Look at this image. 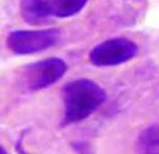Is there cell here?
<instances>
[{
  "label": "cell",
  "instance_id": "5b68a950",
  "mask_svg": "<svg viewBox=\"0 0 159 154\" xmlns=\"http://www.w3.org/2000/svg\"><path fill=\"white\" fill-rule=\"evenodd\" d=\"M46 8L49 17H71L84 8L88 0H41Z\"/></svg>",
  "mask_w": 159,
  "mask_h": 154
},
{
  "label": "cell",
  "instance_id": "3957f363",
  "mask_svg": "<svg viewBox=\"0 0 159 154\" xmlns=\"http://www.w3.org/2000/svg\"><path fill=\"white\" fill-rule=\"evenodd\" d=\"M138 52L137 45L127 38H112L96 45L89 53V60L95 66H116L129 62Z\"/></svg>",
  "mask_w": 159,
  "mask_h": 154
},
{
  "label": "cell",
  "instance_id": "6da1fadb",
  "mask_svg": "<svg viewBox=\"0 0 159 154\" xmlns=\"http://www.w3.org/2000/svg\"><path fill=\"white\" fill-rule=\"evenodd\" d=\"M64 125L75 123L92 115L106 99V93L99 84L88 79L67 83L63 88Z\"/></svg>",
  "mask_w": 159,
  "mask_h": 154
},
{
  "label": "cell",
  "instance_id": "7a4b0ae2",
  "mask_svg": "<svg viewBox=\"0 0 159 154\" xmlns=\"http://www.w3.org/2000/svg\"><path fill=\"white\" fill-rule=\"evenodd\" d=\"M60 39V32L55 28L36 31H13L7 36V46L17 55H31L46 51Z\"/></svg>",
  "mask_w": 159,
  "mask_h": 154
},
{
  "label": "cell",
  "instance_id": "52a82bcc",
  "mask_svg": "<svg viewBox=\"0 0 159 154\" xmlns=\"http://www.w3.org/2000/svg\"><path fill=\"white\" fill-rule=\"evenodd\" d=\"M2 154H7V153H6V150H4V149H2Z\"/></svg>",
  "mask_w": 159,
  "mask_h": 154
},
{
  "label": "cell",
  "instance_id": "277c9868",
  "mask_svg": "<svg viewBox=\"0 0 159 154\" xmlns=\"http://www.w3.org/2000/svg\"><path fill=\"white\" fill-rule=\"evenodd\" d=\"M67 65L59 58H49L39 60L24 69V84L31 91H38L55 84L64 76Z\"/></svg>",
  "mask_w": 159,
  "mask_h": 154
},
{
  "label": "cell",
  "instance_id": "8992f818",
  "mask_svg": "<svg viewBox=\"0 0 159 154\" xmlns=\"http://www.w3.org/2000/svg\"><path fill=\"white\" fill-rule=\"evenodd\" d=\"M140 144L143 149H159V126H151L144 130L140 136Z\"/></svg>",
  "mask_w": 159,
  "mask_h": 154
}]
</instances>
